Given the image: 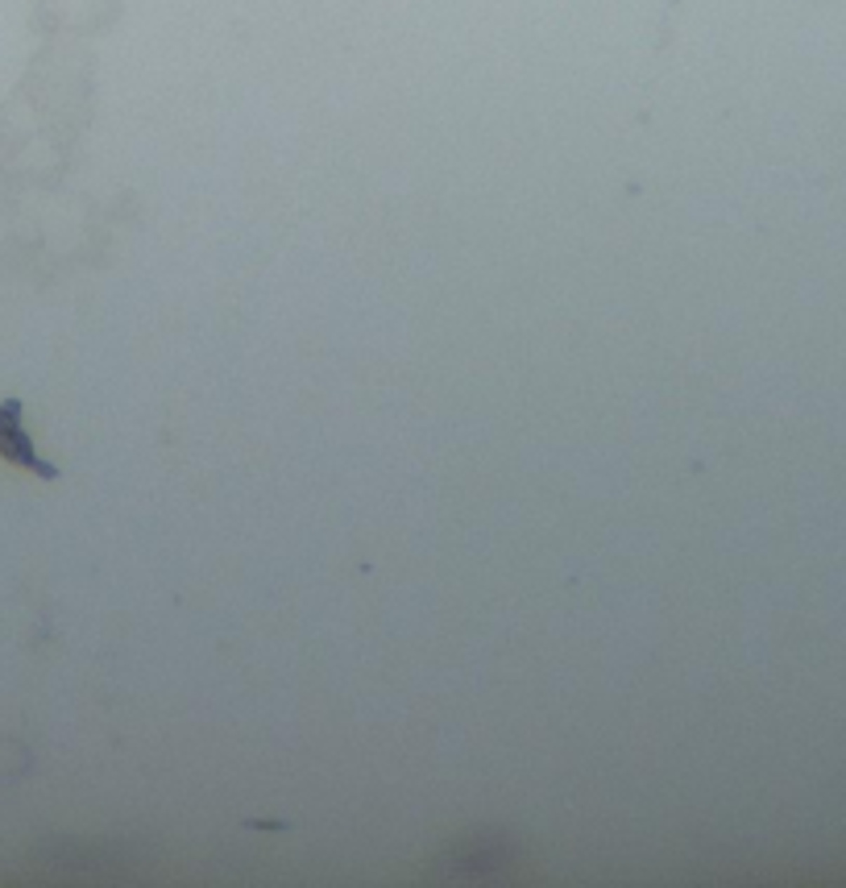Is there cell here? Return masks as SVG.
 Returning a JSON list of instances; mask_svg holds the SVG:
<instances>
[{"mask_svg":"<svg viewBox=\"0 0 846 888\" xmlns=\"http://www.w3.org/2000/svg\"><path fill=\"white\" fill-rule=\"evenodd\" d=\"M0 457H8L13 465H25V469L42 474V478H54V469L29 448V436L21 428V403L17 399L0 403Z\"/></svg>","mask_w":846,"mask_h":888,"instance_id":"cell-1","label":"cell"}]
</instances>
